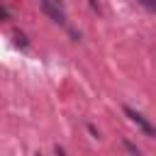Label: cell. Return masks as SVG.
Wrapping results in <instances>:
<instances>
[{
	"mask_svg": "<svg viewBox=\"0 0 156 156\" xmlns=\"http://www.w3.org/2000/svg\"><path fill=\"white\" fill-rule=\"evenodd\" d=\"M139 5H144L146 10H156V0H136Z\"/></svg>",
	"mask_w": 156,
	"mask_h": 156,
	"instance_id": "cell-3",
	"label": "cell"
},
{
	"mask_svg": "<svg viewBox=\"0 0 156 156\" xmlns=\"http://www.w3.org/2000/svg\"><path fill=\"white\" fill-rule=\"evenodd\" d=\"M39 7H41V12H44L51 22H56V24H66V15H63V10H61L54 0H39Z\"/></svg>",
	"mask_w": 156,
	"mask_h": 156,
	"instance_id": "cell-2",
	"label": "cell"
},
{
	"mask_svg": "<svg viewBox=\"0 0 156 156\" xmlns=\"http://www.w3.org/2000/svg\"><path fill=\"white\" fill-rule=\"evenodd\" d=\"M124 115H127V117L132 119V124H136V127H139V129H141L146 136H156V127H154V124H151V122H149V119H146L141 112H136L134 107L124 105Z\"/></svg>",
	"mask_w": 156,
	"mask_h": 156,
	"instance_id": "cell-1",
	"label": "cell"
},
{
	"mask_svg": "<svg viewBox=\"0 0 156 156\" xmlns=\"http://www.w3.org/2000/svg\"><path fill=\"white\" fill-rule=\"evenodd\" d=\"M56 156H66V154H63V149H61V146H56Z\"/></svg>",
	"mask_w": 156,
	"mask_h": 156,
	"instance_id": "cell-4",
	"label": "cell"
},
{
	"mask_svg": "<svg viewBox=\"0 0 156 156\" xmlns=\"http://www.w3.org/2000/svg\"><path fill=\"white\" fill-rule=\"evenodd\" d=\"M37 156H41V154H37Z\"/></svg>",
	"mask_w": 156,
	"mask_h": 156,
	"instance_id": "cell-5",
	"label": "cell"
}]
</instances>
